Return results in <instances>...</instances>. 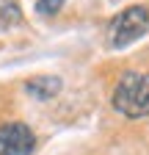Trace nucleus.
<instances>
[{"mask_svg": "<svg viewBox=\"0 0 149 155\" xmlns=\"http://www.w3.org/2000/svg\"><path fill=\"white\" fill-rule=\"evenodd\" d=\"M146 31H149V8L146 6H130L108 22V47L122 50L127 45L138 42Z\"/></svg>", "mask_w": 149, "mask_h": 155, "instance_id": "obj_2", "label": "nucleus"}, {"mask_svg": "<svg viewBox=\"0 0 149 155\" xmlns=\"http://www.w3.org/2000/svg\"><path fill=\"white\" fill-rule=\"evenodd\" d=\"M36 147V136L22 122L0 125V155H30Z\"/></svg>", "mask_w": 149, "mask_h": 155, "instance_id": "obj_3", "label": "nucleus"}, {"mask_svg": "<svg viewBox=\"0 0 149 155\" xmlns=\"http://www.w3.org/2000/svg\"><path fill=\"white\" fill-rule=\"evenodd\" d=\"M25 91L39 97V100H50L61 91V78H52V75H42V78H30L25 81Z\"/></svg>", "mask_w": 149, "mask_h": 155, "instance_id": "obj_4", "label": "nucleus"}, {"mask_svg": "<svg viewBox=\"0 0 149 155\" xmlns=\"http://www.w3.org/2000/svg\"><path fill=\"white\" fill-rule=\"evenodd\" d=\"M61 6H64V0H39V3H36L39 14H55Z\"/></svg>", "mask_w": 149, "mask_h": 155, "instance_id": "obj_5", "label": "nucleus"}, {"mask_svg": "<svg viewBox=\"0 0 149 155\" xmlns=\"http://www.w3.org/2000/svg\"><path fill=\"white\" fill-rule=\"evenodd\" d=\"M110 103L130 119L149 116V72H124L113 89Z\"/></svg>", "mask_w": 149, "mask_h": 155, "instance_id": "obj_1", "label": "nucleus"}]
</instances>
